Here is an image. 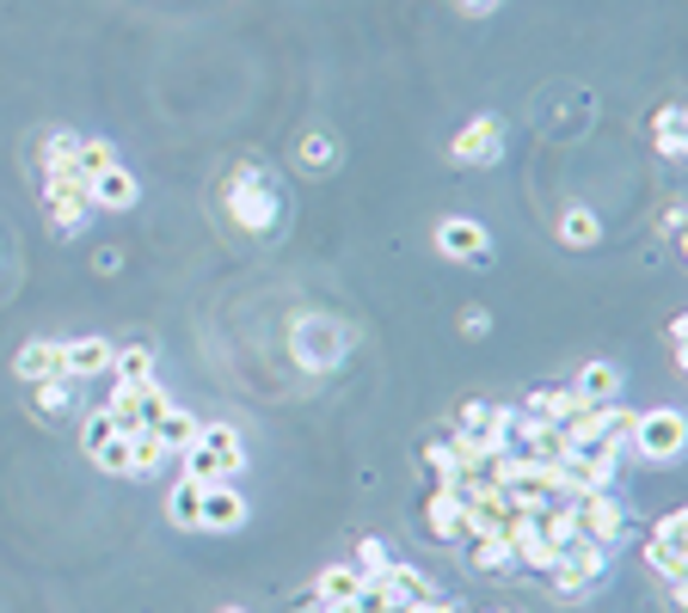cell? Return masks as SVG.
Here are the masks:
<instances>
[{
  "mask_svg": "<svg viewBox=\"0 0 688 613\" xmlns=\"http://www.w3.org/2000/svg\"><path fill=\"white\" fill-rule=\"evenodd\" d=\"M105 166H117V148H111V141H87V136H80V172H87V184H93Z\"/></svg>",
  "mask_w": 688,
  "mask_h": 613,
  "instance_id": "28",
  "label": "cell"
},
{
  "mask_svg": "<svg viewBox=\"0 0 688 613\" xmlns=\"http://www.w3.org/2000/svg\"><path fill=\"white\" fill-rule=\"evenodd\" d=\"M111 436H117V424H111L105 405H99V412H87V424H80V448H87V454H99V448H105Z\"/></svg>",
  "mask_w": 688,
  "mask_h": 613,
  "instance_id": "27",
  "label": "cell"
},
{
  "mask_svg": "<svg viewBox=\"0 0 688 613\" xmlns=\"http://www.w3.org/2000/svg\"><path fill=\"white\" fill-rule=\"evenodd\" d=\"M13 368L25 374V381H56L62 374V344H49V337H32L25 350L13 356Z\"/></svg>",
  "mask_w": 688,
  "mask_h": 613,
  "instance_id": "11",
  "label": "cell"
},
{
  "mask_svg": "<svg viewBox=\"0 0 688 613\" xmlns=\"http://www.w3.org/2000/svg\"><path fill=\"white\" fill-rule=\"evenodd\" d=\"M301 166H308V172H326V166H332V141H326V136H308V141H301Z\"/></svg>",
  "mask_w": 688,
  "mask_h": 613,
  "instance_id": "33",
  "label": "cell"
},
{
  "mask_svg": "<svg viewBox=\"0 0 688 613\" xmlns=\"http://www.w3.org/2000/svg\"><path fill=\"white\" fill-rule=\"evenodd\" d=\"M357 589H363V570L357 565H326V570H320V582H313L320 608H326V601H357Z\"/></svg>",
  "mask_w": 688,
  "mask_h": 613,
  "instance_id": "19",
  "label": "cell"
},
{
  "mask_svg": "<svg viewBox=\"0 0 688 613\" xmlns=\"http://www.w3.org/2000/svg\"><path fill=\"white\" fill-rule=\"evenodd\" d=\"M246 466V448H240L234 424H204V436L179 454V473L197 478V485H216V478H234Z\"/></svg>",
  "mask_w": 688,
  "mask_h": 613,
  "instance_id": "1",
  "label": "cell"
},
{
  "mask_svg": "<svg viewBox=\"0 0 688 613\" xmlns=\"http://www.w3.org/2000/svg\"><path fill=\"white\" fill-rule=\"evenodd\" d=\"M68 386H74L68 374H56V381H37V412H62V405H68Z\"/></svg>",
  "mask_w": 688,
  "mask_h": 613,
  "instance_id": "32",
  "label": "cell"
},
{
  "mask_svg": "<svg viewBox=\"0 0 688 613\" xmlns=\"http://www.w3.org/2000/svg\"><path fill=\"white\" fill-rule=\"evenodd\" d=\"M572 398H578L572 386H548V393H535V398H529V417H535V424H553V417L572 405Z\"/></svg>",
  "mask_w": 688,
  "mask_h": 613,
  "instance_id": "26",
  "label": "cell"
},
{
  "mask_svg": "<svg viewBox=\"0 0 688 613\" xmlns=\"http://www.w3.org/2000/svg\"><path fill=\"white\" fill-rule=\"evenodd\" d=\"M44 209H49V221H56L62 233H74L80 221L99 209L93 184H87V178H44Z\"/></svg>",
  "mask_w": 688,
  "mask_h": 613,
  "instance_id": "5",
  "label": "cell"
},
{
  "mask_svg": "<svg viewBox=\"0 0 688 613\" xmlns=\"http://www.w3.org/2000/svg\"><path fill=\"white\" fill-rule=\"evenodd\" d=\"M228 613H240V608H228Z\"/></svg>",
  "mask_w": 688,
  "mask_h": 613,
  "instance_id": "37",
  "label": "cell"
},
{
  "mask_svg": "<svg viewBox=\"0 0 688 613\" xmlns=\"http://www.w3.org/2000/svg\"><path fill=\"white\" fill-rule=\"evenodd\" d=\"M461 7H468V13H492V7H498V0H461Z\"/></svg>",
  "mask_w": 688,
  "mask_h": 613,
  "instance_id": "36",
  "label": "cell"
},
{
  "mask_svg": "<svg viewBox=\"0 0 688 613\" xmlns=\"http://www.w3.org/2000/svg\"><path fill=\"white\" fill-rule=\"evenodd\" d=\"M504 405H492V398H468V405H461V412H455V436H461V442H473L480 448V454H492V448H504Z\"/></svg>",
  "mask_w": 688,
  "mask_h": 613,
  "instance_id": "6",
  "label": "cell"
},
{
  "mask_svg": "<svg viewBox=\"0 0 688 613\" xmlns=\"http://www.w3.org/2000/svg\"><path fill=\"white\" fill-rule=\"evenodd\" d=\"M381 582H388L400 601H412V608H431V601H443V595H437V582L418 577V570H406V565H388V577H381Z\"/></svg>",
  "mask_w": 688,
  "mask_h": 613,
  "instance_id": "20",
  "label": "cell"
},
{
  "mask_svg": "<svg viewBox=\"0 0 688 613\" xmlns=\"http://www.w3.org/2000/svg\"><path fill=\"white\" fill-rule=\"evenodd\" d=\"M657 148L683 153V111H657Z\"/></svg>",
  "mask_w": 688,
  "mask_h": 613,
  "instance_id": "31",
  "label": "cell"
},
{
  "mask_svg": "<svg viewBox=\"0 0 688 613\" xmlns=\"http://www.w3.org/2000/svg\"><path fill=\"white\" fill-rule=\"evenodd\" d=\"M645 565L657 570V577L670 582V589H683V577H688V552L683 546H670V540H645Z\"/></svg>",
  "mask_w": 688,
  "mask_h": 613,
  "instance_id": "18",
  "label": "cell"
},
{
  "mask_svg": "<svg viewBox=\"0 0 688 613\" xmlns=\"http://www.w3.org/2000/svg\"><path fill=\"white\" fill-rule=\"evenodd\" d=\"M523 460H535V466H565V454H572V442L560 436V424H535L529 442L516 448Z\"/></svg>",
  "mask_w": 688,
  "mask_h": 613,
  "instance_id": "12",
  "label": "cell"
},
{
  "mask_svg": "<svg viewBox=\"0 0 688 613\" xmlns=\"http://www.w3.org/2000/svg\"><path fill=\"white\" fill-rule=\"evenodd\" d=\"M560 233H565L572 245H596V233H603V228H596V215H590V209H565Z\"/></svg>",
  "mask_w": 688,
  "mask_h": 613,
  "instance_id": "29",
  "label": "cell"
},
{
  "mask_svg": "<svg viewBox=\"0 0 688 613\" xmlns=\"http://www.w3.org/2000/svg\"><path fill=\"white\" fill-rule=\"evenodd\" d=\"M437 245L449 252V258H461V264H485V258H492V240H485V228H473V221H443Z\"/></svg>",
  "mask_w": 688,
  "mask_h": 613,
  "instance_id": "9",
  "label": "cell"
},
{
  "mask_svg": "<svg viewBox=\"0 0 688 613\" xmlns=\"http://www.w3.org/2000/svg\"><path fill=\"white\" fill-rule=\"evenodd\" d=\"M603 412H609V405H590V398H572V405H565V412L553 417V424H560V436H565V442L578 448V442H590L596 429H603Z\"/></svg>",
  "mask_w": 688,
  "mask_h": 613,
  "instance_id": "13",
  "label": "cell"
},
{
  "mask_svg": "<svg viewBox=\"0 0 688 613\" xmlns=\"http://www.w3.org/2000/svg\"><path fill=\"white\" fill-rule=\"evenodd\" d=\"M468 558H473L480 570H511V540H504L498 528H485V534L468 540Z\"/></svg>",
  "mask_w": 688,
  "mask_h": 613,
  "instance_id": "22",
  "label": "cell"
},
{
  "mask_svg": "<svg viewBox=\"0 0 688 613\" xmlns=\"http://www.w3.org/2000/svg\"><path fill=\"white\" fill-rule=\"evenodd\" d=\"M99 473H117V478H136V448H129V436H111L105 448L93 454Z\"/></svg>",
  "mask_w": 688,
  "mask_h": 613,
  "instance_id": "23",
  "label": "cell"
},
{
  "mask_svg": "<svg viewBox=\"0 0 688 613\" xmlns=\"http://www.w3.org/2000/svg\"><path fill=\"white\" fill-rule=\"evenodd\" d=\"M246 521V504H240V490L228 478L204 485V528H240Z\"/></svg>",
  "mask_w": 688,
  "mask_h": 613,
  "instance_id": "10",
  "label": "cell"
},
{
  "mask_svg": "<svg viewBox=\"0 0 688 613\" xmlns=\"http://www.w3.org/2000/svg\"><path fill=\"white\" fill-rule=\"evenodd\" d=\"M154 436H160V448H167V454H185V448L204 436V424H197L191 412H179V405H172V412L154 424Z\"/></svg>",
  "mask_w": 688,
  "mask_h": 613,
  "instance_id": "17",
  "label": "cell"
},
{
  "mask_svg": "<svg viewBox=\"0 0 688 613\" xmlns=\"http://www.w3.org/2000/svg\"><path fill=\"white\" fill-rule=\"evenodd\" d=\"M572 516H578V534L596 546H615L627 534V509L615 504V490H578L572 497Z\"/></svg>",
  "mask_w": 688,
  "mask_h": 613,
  "instance_id": "3",
  "label": "cell"
},
{
  "mask_svg": "<svg viewBox=\"0 0 688 613\" xmlns=\"http://www.w3.org/2000/svg\"><path fill=\"white\" fill-rule=\"evenodd\" d=\"M320 613H357V601H326Z\"/></svg>",
  "mask_w": 688,
  "mask_h": 613,
  "instance_id": "35",
  "label": "cell"
},
{
  "mask_svg": "<svg viewBox=\"0 0 688 613\" xmlns=\"http://www.w3.org/2000/svg\"><path fill=\"white\" fill-rule=\"evenodd\" d=\"M228 203H234V221L246 233H271L277 228V190L259 166H240L234 184H228Z\"/></svg>",
  "mask_w": 688,
  "mask_h": 613,
  "instance_id": "2",
  "label": "cell"
},
{
  "mask_svg": "<svg viewBox=\"0 0 688 613\" xmlns=\"http://www.w3.org/2000/svg\"><path fill=\"white\" fill-rule=\"evenodd\" d=\"M62 374H68V381L111 374V344H105V337H74V344H62Z\"/></svg>",
  "mask_w": 688,
  "mask_h": 613,
  "instance_id": "8",
  "label": "cell"
},
{
  "mask_svg": "<svg viewBox=\"0 0 688 613\" xmlns=\"http://www.w3.org/2000/svg\"><path fill=\"white\" fill-rule=\"evenodd\" d=\"M431 528H437V534H461V497L443 490V485H437V497H431Z\"/></svg>",
  "mask_w": 688,
  "mask_h": 613,
  "instance_id": "25",
  "label": "cell"
},
{
  "mask_svg": "<svg viewBox=\"0 0 688 613\" xmlns=\"http://www.w3.org/2000/svg\"><path fill=\"white\" fill-rule=\"evenodd\" d=\"M572 393L590 398V405H615V393H621V368L615 362H584V374H578Z\"/></svg>",
  "mask_w": 688,
  "mask_h": 613,
  "instance_id": "15",
  "label": "cell"
},
{
  "mask_svg": "<svg viewBox=\"0 0 688 613\" xmlns=\"http://www.w3.org/2000/svg\"><path fill=\"white\" fill-rule=\"evenodd\" d=\"M129 448H136V478H154L160 466H167V448H160V436L154 429H136V436H129Z\"/></svg>",
  "mask_w": 688,
  "mask_h": 613,
  "instance_id": "24",
  "label": "cell"
},
{
  "mask_svg": "<svg viewBox=\"0 0 688 613\" xmlns=\"http://www.w3.org/2000/svg\"><path fill=\"white\" fill-rule=\"evenodd\" d=\"M111 374H117V386L154 381V350H148V344H124V350H111Z\"/></svg>",
  "mask_w": 688,
  "mask_h": 613,
  "instance_id": "16",
  "label": "cell"
},
{
  "mask_svg": "<svg viewBox=\"0 0 688 613\" xmlns=\"http://www.w3.org/2000/svg\"><path fill=\"white\" fill-rule=\"evenodd\" d=\"M657 540H670V546H683V540H688V516H683V509H670V516L657 521Z\"/></svg>",
  "mask_w": 688,
  "mask_h": 613,
  "instance_id": "34",
  "label": "cell"
},
{
  "mask_svg": "<svg viewBox=\"0 0 688 613\" xmlns=\"http://www.w3.org/2000/svg\"><path fill=\"white\" fill-rule=\"evenodd\" d=\"M388 565H393V558H388L381 540H363V546H357V570H363V577H388Z\"/></svg>",
  "mask_w": 688,
  "mask_h": 613,
  "instance_id": "30",
  "label": "cell"
},
{
  "mask_svg": "<svg viewBox=\"0 0 688 613\" xmlns=\"http://www.w3.org/2000/svg\"><path fill=\"white\" fill-rule=\"evenodd\" d=\"M93 203L99 209H129V203H136V178H129L124 166H105L93 178Z\"/></svg>",
  "mask_w": 688,
  "mask_h": 613,
  "instance_id": "21",
  "label": "cell"
},
{
  "mask_svg": "<svg viewBox=\"0 0 688 613\" xmlns=\"http://www.w3.org/2000/svg\"><path fill=\"white\" fill-rule=\"evenodd\" d=\"M167 516H172V528H204V485L179 473V485L167 497Z\"/></svg>",
  "mask_w": 688,
  "mask_h": 613,
  "instance_id": "14",
  "label": "cell"
},
{
  "mask_svg": "<svg viewBox=\"0 0 688 613\" xmlns=\"http://www.w3.org/2000/svg\"><path fill=\"white\" fill-rule=\"evenodd\" d=\"M688 442V429L676 412H645L640 424H633V454L640 460H676Z\"/></svg>",
  "mask_w": 688,
  "mask_h": 613,
  "instance_id": "4",
  "label": "cell"
},
{
  "mask_svg": "<svg viewBox=\"0 0 688 613\" xmlns=\"http://www.w3.org/2000/svg\"><path fill=\"white\" fill-rule=\"evenodd\" d=\"M498 141H504V129H498V117H473L461 136H455V160L461 166H485V160H498Z\"/></svg>",
  "mask_w": 688,
  "mask_h": 613,
  "instance_id": "7",
  "label": "cell"
}]
</instances>
